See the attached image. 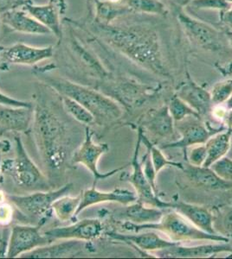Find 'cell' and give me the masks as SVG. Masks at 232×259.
I'll return each instance as SVG.
<instances>
[{
    "label": "cell",
    "mask_w": 232,
    "mask_h": 259,
    "mask_svg": "<svg viewBox=\"0 0 232 259\" xmlns=\"http://www.w3.org/2000/svg\"><path fill=\"white\" fill-rule=\"evenodd\" d=\"M49 93H38L33 104L32 131L36 146L45 169V175L54 186V179L64 174L67 162H71L72 138L67 123L57 111L56 102L49 98Z\"/></svg>",
    "instance_id": "6da1fadb"
},
{
    "label": "cell",
    "mask_w": 232,
    "mask_h": 259,
    "mask_svg": "<svg viewBox=\"0 0 232 259\" xmlns=\"http://www.w3.org/2000/svg\"><path fill=\"white\" fill-rule=\"evenodd\" d=\"M103 35L111 47L130 61L164 78H170L161 44L156 30L145 25L115 26L100 24Z\"/></svg>",
    "instance_id": "7a4b0ae2"
},
{
    "label": "cell",
    "mask_w": 232,
    "mask_h": 259,
    "mask_svg": "<svg viewBox=\"0 0 232 259\" xmlns=\"http://www.w3.org/2000/svg\"><path fill=\"white\" fill-rule=\"evenodd\" d=\"M37 76H41L39 78L42 83L50 87L59 95L71 98L84 106L94 116V124L99 126L114 124L123 116L121 105L100 90L60 77L44 74H38Z\"/></svg>",
    "instance_id": "3957f363"
},
{
    "label": "cell",
    "mask_w": 232,
    "mask_h": 259,
    "mask_svg": "<svg viewBox=\"0 0 232 259\" xmlns=\"http://www.w3.org/2000/svg\"><path fill=\"white\" fill-rule=\"evenodd\" d=\"M122 228L126 231L139 233L144 230L159 231L170 238L172 241L182 243L186 241H211L228 243L229 238L220 234H211L191 224L176 211L163 215L161 220L150 224H134L129 221L124 222Z\"/></svg>",
    "instance_id": "277c9868"
},
{
    "label": "cell",
    "mask_w": 232,
    "mask_h": 259,
    "mask_svg": "<svg viewBox=\"0 0 232 259\" xmlns=\"http://www.w3.org/2000/svg\"><path fill=\"white\" fill-rule=\"evenodd\" d=\"M15 156L1 163V172L9 175L20 189L27 192L49 191L54 186L30 158L20 136H15Z\"/></svg>",
    "instance_id": "5b68a950"
},
{
    "label": "cell",
    "mask_w": 232,
    "mask_h": 259,
    "mask_svg": "<svg viewBox=\"0 0 232 259\" xmlns=\"http://www.w3.org/2000/svg\"><path fill=\"white\" fill-rule=\"evenodd\" d=\"M72 183L49 191L30 192L24 195L8 194L6 199L15 206L21 214L29 221H39V225L44 226L52 213V204L61 196L71 193Z\"/></svg>",
    "instance_id": "8992f818"
},
{
    "label": "cell",
    "mask_w": 232,
    "mask_h": 259,
    "mask_svg": "<svg viewBox=\"0 0 232 259\" xmlns=\"http://www.w3.org/2000/svg\"><path fill=\"white\" fill-rule=\"evenodd\" d=\"M109 145L108 144H97L93 140V133L90 127L85 126L84 139L81 143V145L74 150L71 156V163L72 165H83L93 176V186H95L101 180H106L118 172L123 170L126 167V165H124L109 172L102 173L98 169V162L104 154L109 152Z\"/></svg>",
    "instance_id": "52a82bcc"
},
{
    "label": "cell",
    "mask_w": 232,
    "mask_h": 259,
    "mask_svg": "<svg viewBox=\"0 0 232 259\" xmlns=\"http://www.w3.org/2000/svg\"><path fill=\"white\" fill-rule=\"evenodd\" d=\"M178 21L189 40L200 49L218 52L224 49V38L219 30L179 10Z\"/></svg>",
    "instance_id": "ba28073f"
},
{
    "label": "cell",
    "mask_w": 232,
    "mask_h": 259,
    "mask_svg": "<svg viewBox=\"0 0 232 259\" xmlns=\"http://www.w3.org/2000/svg\"><path fill=\"white\" fill-rule=\"evenodd\" d=\"M175 129L178 130L180 138L178 140L168 142L160 146V149H182L186 154L191 146L204 145L212 136L227 129L225 125L218 128H211L197 117H188L175 123Z\"/></svg>",
    "instance_id": "9c48e42d"
},
{
    "label": "cell",
    "mask_w": 232,
    "mask_h": 259,
    "mask_svg": "<svg viewBox=\"0 0 232 259\" xmlns=\"http://www.w3.org/2000/svg\"><path fill=\"white\" fill-rule=\"evenodd\" d=\"M41 225H14L11 230L6 257L16 258L50 244L41 232Z\"/></svg>",
    "instance_id": "30bf717a"
},
{
    "label": "cell",
    "mask_w": 232,
    "mask_h": 259,
    "mask_svg": "<svg viewBox=\"0 0 232 259\" xmlns=\"http://www.w3.org/2000/svg\"><path fill=\"white\" fill-rule=\"evenodd\" d=\"M136 150L134 152L132 162L130 165L132 166V174L126 177V180L136 190L138 200L137 201L141 203L147 204L148 206H155L161 209H168L173 207V202H168L160 200L159 195L153 190L150 183H148L143 171V167L141 161L139 159V150L141 147V134L138 132Z\"/></svg>",
    "instance_id": "8fae6325"
},
{
    "label": "cell",
    "mask_w": 232,
    "mask_h": 259,
    "mask_svg": "<svg viewBox=\"0 0 232 259\" xmlns=\"http://www.w3.org/2000/svg\"><path fill=\"white\" fill-rule=\"evenodd\" d=\"M54 49L49 47H33L22 42L11 46H0V68L9 65L32 66L53 56Z\"/></svg>",
    "instance_id": "7c38bea8"
},
{
    "label": "cell",
    "mask_w": 232,
    "mask_h": 259,
    "mask_svg": "<svg viewBox=\"0 0 232 259\" xmlns=\"http://www.w3.org/2000/svg\"><path fill=\"white\" fill-rule=\"evenodd\" d=\"M103 231L104 227L100 220L84 219L82 221H76L67 227H54L44 233L50 243L65 239L91 242L100 238L103 234Z\"/></svg>",
    "instance_id": "4fadbf2b"
},
{
    "label": "cell",
    "mask_w": 232,
    "mask_h": 259,
    "mask_svg": "<svg viewBox=\"0 0 232 259\" xmlns=\"http://www.w3.org/2000/svg\"><path fill=\"white\" fill-rule=\"evenodd\" d=\"M82 193V199L80 206L77 209V217L78 215L91 206L107 202L119 203L127 206L136 202L138 200L136 192L130 191L126 189H115L112 191H100L95 186H92L90 189H85Z\"/></svg>",
    "instance_id": "5bb4252c"
},
{
    "label": "cell",
    "mask_w": 232,
    "mask_h": 259,
    "mask_svg": "<svg viewBox=\"0 0 232 259\" xmlns=\"http://www.w3.org/2000/svg\"><path fill=\"white\" fill-rule=\"evenodd\" d=\"M53 242L42 247L37 248L28 253L22 255V258H61L74 257L82 255L90 249L88 242L77 239H65Z\"/></svg>",
    "instance_id": "9a60e30c"
},
{
    "label": "cell",
    "mask_w": 232,
    "mask_h": 259,
    "mask_svg": "<svg viewBox=\"0 0 232 259\" xmlns=\"http://www.w3.org/2000/svg\"><path fill=\"white\" fill-rule=\"evenodd\" d=\"M175 95L191 106L200 115V118L212 114L214 104L212 102L211 92L194 82L189 75L186 81L178 88Z\"/></svg>",
    "instance_id": "2e32d148"
},
{
    "label": "cell",
    "mask_w": 232,
    "mask_h": 259,
    "mask_svg": "<svg viewBox=\"0 0 232 259\" xmlns=\"http://www.w3.org/2000/svg\"><path fill=\"white\" fill-rule=\"evenodd\" d=\"M22 9L28 12L40 24L47 27L57 38H62L60 14L66 9L63 0H50V3L44 6H36L28 1Z\"/></svg>",
    "instance_id": "e0dca14e"
},
{
    "label": "cell",
    "mask_w": 232,
    "mask_h": 259,
    "mask_svg": "<svg viewBox=\"0 0 232 259\" xmlns=\"http://www.w3.org/2000/svg\"><path fill=\"white\" fill-rule=\"evenodd\" d=\"M223 252L232 253V247L228 243L200 244L196 246H183L181 243H179L164 250L156 251L155 255L159 257L169 258H202Z\"/></svg>",
    "instance_id": "ac0fdd59"
},
{
    "label": "cell",
    "mask_w": 232,
    "mask_h": 259,
    "mask_svg": "<svg viewBox=\"0 0 232 259\" xmlns=\"http://www.w3.org/2000/svg\"><path fill=\"white\" fill-rule=\"evenodd\" d=\"M105 235L112 240L131 244L143 250L144 252H156L179 244L178 242L167 240L158 233L153 232H147L140 234H122L116 232H108L105 233Z\"/></svg>",
    "instance_id": "d6986e66"
},
{
    "label": "cell",
    "mask_w": 232,
    "mask_h": 259,
    "mask_svg": "<svg viewBox=\"0 0 232 259\" xmlns=\"http://www.w3.org/2000/svg\"><path fill=\"white\" fill-rule=\"evenodd\" d=\"M0 19L4 24L12 30L29 35H50L52 34L47 27L29 15L23 9H14L0 13Z\"/></svg>",
    "instance_id": "ffe728a7"
},
{
    "label": "cell",
    "mask_w": 232,
    "mask_h": 259,
    "mask_svg": "<svg viewBox=\"0 0 232 259\" xmlns=\"http://www.w3.org/2000/svg\"><path fill=\"white\" fill-rule=\"evenodd\" d=\"M143 131H147L155 139L164 140L174 138L175 135V122L168 106L159 109L152 110L143 121Z\"/></svg>",
    "instance_id": "44dd1931"
},
{
    "label": "cell",
    "mask_w": 232,
    "mask_h": 259,
    "mask_svg": "<svg viewBox=\"0 0 232 259\" xmlns=\"http://www.w3.org/2000/svg\"><path fill=\"white\" fill-rule=\"evenodd\" d=\"M33 118V107H15L0 104V126L6 133H27L32 125Z\"/></svg>",
    "instance_id": "7402d4cb"
},
{
    "label": "cell",
    "mask_w": 232,
    "mask_h": 259,
    "mask_svg": "<svg viewBox=\"0 0 232 259\" xmlns=\"http://www.w3.org/2000/svg\"><path fill=\"white\" fill-rule=\"evenodd\" d=\"M183 171L192 185L206 190H228L232 189V183L218 177L211 167L184 165Z\"/></svg>",
    "instance_id": "603a6c76"
},
{
    "label": "cell",
    "mask_w": 232,
    "mask_h": 259,
    "mask_svg": "<svg viewBox=\"0 0 232 259\" xmlns=\"http://www.w3.org/2000/svg\"><path fill=\"white\" fill-rule=\"evenodd\" d=\"M172 209L182 215L198 229L211 234H218L213 226L214 221L212 213L205 206L184 201H177L173 202Z\"/></svg>",
    "instance_id": "cb8c5ba5"
},
{
    "label": "cell",
    "mask_w": 232,
    "mask_h": 259,
    "mask_svg": "<svg viewBox=\"0 0 232 259\" xmlns=\"http://www.w3.org/2000/svg\"><path fill=\"white\" fill-rule=\"evenodd\" d=\"M231 137L232 128H227L223 132L212 136L206 141L205 145L207 156L203 166L211 167L218 160L226 156L231 148Z\"/></svg>",
    "instance_id": "d4e9b609"
},
{
    "label": "cell",
    "mask_w": 232,
    "mask_h": 259,
    "mask_svg": "<svg viewBox=\"0 0 232 259\" xmlns=\"http://www.w3.org/2000/svg\"><path fill=\"white\" fill-rule=\"evenodd\" d=\"M161 208L148 206L147 204L136 201L127 205L123 211L124 218L134 224L143 225L156 223L161 220L164 212Z\"/></svg>",
    "instance_id": "484cf974"
},
{
    "label": "cell",
    "mask_w": 232,
    "mask_h": 259,
    "mask_svg": "<svg viewBox=\"0 0 232 259\" xmlns=\"http://www.w3.org/2000/svg\"><path fill=\"white\" fill-rule=\"evenodd\" d=\"M82 199V193L77 196L65 194L56 199L52 204V212L62 222H67L77 218V212Z\"/></svg>",
    "instance_id": "4316f807"
},
{
    "label": "cell",
    "mask_w": 232,
    "mask_h": 259,
    "mask_svg": "<svg viewBox=\"0 0 232 259\" xmlns=\"http://www.w3.org/2000/svg\"><path fill=\"white\" fill-rule=\"evenodd\" d=\"M138 132L141 134V143L144 144L145 146L147 147V150L150 153L151 160L153 162V167L155 168L157 174L159 171L162 170L163 168L171 166L174 168H179L183 170L184 168V164L181 162H174L172 160L168 159L167 156H164V154L162 152L160 148L156 147L155 145L153 144L152 142L148 139L147 136L145 135L144 131L141 129V127H139Z\"/></svg>",
    "instance_id": "83f0119b"
},
{
    "label": "cell",
    "mask_w": 232,
    "mask_h": 259,
    "mask_svg": "<svg viewBox=\"0 0 232 259\" xmlns=\"http://www.w3.org/2000/svg\"><path fill=\"white\" fill-rule=\"evenodd\" d=\"M131 13L125 5L113 4L107 0H97L96 20L103 25H109L111 22L121 16Z\"/></svg>",
    "instance_id": "f1b7e54d"
},
{
    "label": "cell",
    "mask_w": 232,
    "mask_h": 259,
    "mask_svg": "<svg viewBox=\"0 0 232 259\" xmlns=\"http://www.w3.org/2000/svg\"><path fill=\"white\" fill-rule=\"evenodd\" d=\"M60 99L63 110L71 115L75 120L79 122L80 124H84L85 126H89L94 124V116L84 106H82L76 100L66 96L60 95Z\"/></svg>",
    "instance_id": "f546056e"
},
{
    "label": "cell",
    "mask_w": 232,
    "mask_h": 259,
    "mask_svg": "<svg viewBox=\"0 0 232 259\" xmlns=\"http://www.w3.org/2000/svg\"><path fill=\"white\" fill-rule=\"evenodd\" d=\"M124 5L131 13L149 15H164L167 13V7L160 0H124Z\"/></svg>",
    "instance_id": "4dcf8cb0"
},
{
    "label": "cell",
    "mask_w": 232,
    "mask_h": 259,
    "mask_svg": "<svg viewBox=\"0 0 232 259\" xmlns=\"http://www.w3.org/2000/svg\"><path fill=\"white\" fill-rule=\"evenodd\" d=\"M168 106L169 112H170L175 123L188 118V117L200 118V115L197 114L191 106H188L185 101H183L177 95H174L172 97Z\"/></svg>",
    "instance_id": "1f68e13d"
},
{
    "label": "cell",
    "mask_w": 232,
    "mask_h": 259,
    "mask_svg": "<svg viewBox=\"0 0 232 259\" xmlns=\"http://www.w3.org/2000/svg\"><path fill=\"white\" fill-rule=\"evenodd\" d=\"M211 95L214 106L225 104L232 96V79L217 83L212 88Z\"/></svg>",
    "instance_id": "d6a6232c"
},
{
    "label": "cell",
    "mask_w": 232,
    "mask_h": 259,
    "mask_svg": "<svg viewBox=\"0 0 232 259\" xmlns=\"http://www.w3.org/2000/svg\"><path fill=\"white\" fill-rule=\"evenodd\" d=\"M189 6L196 10H211L222 13L229 9L232 5L226 0H193Z\"/></svg>",
    "instance_id": "836d02e7"
},
{
    "label": "cell",
    "mask_w": 232,
    "mask_h": 259,
    "mask_svg": "<svg viewBox=\"0 0 232 259\" xmlns=\"http://www.w3.org/2000/svg\"><path fill=\"white\" fill-rule=\"evenodd\" d=\"M211 168L220 178L232 183L231 158H229L228 156H223V158L214 162L211 166Z\"/></svg>",
    "instance_id": "e575fe53"
},
{
    "label": "cell",
    "mask_w": 232,
    "mask_h": 259,
    "mask_svg": "<svg viewBox=\"0 0 232 259\" xmlns=\"http://www.w3.org/2000/svg\"><path fill=\"white\" fill-rule=\"evenodd\" d=\"M206 156H207V152H206V145L204 144V145L192 146L190 151L185 154V158L191 165L203 166L206 162Z\"/></svg>",
    "instance_id": "d590c367"
},
{
    "label": "cell",
    "mask_w": 232,
    "mask_h": 259,
    "mask_svg": "<svg viewBox=\"0 0 232 259\" xmlns=\"http://www.w3.org/2000/svg\"><path fill=\"white\" fill-rule=\"evenodd\" d=\"M141 163H142V167H143V171H144L145 176L147 178L148 183H150L153 190L155 192L156 194H158L159 191L157 189V185H156V177H157V172L155 171V168L153 167V162L151 160L150 153L147 150V153L143 156V158L141 160Z\"/></svg>",
    "instance_id": "8d00e7d4"
},
{
    "label": "cell",
    "mask_w": 232,
    "mask_h": 259,
    "mask_svg": "<svg viewBox=\"0 0 232 259\" xmlns=\"http://www.w3.org/2000/svg\"><path fill=\"white\" fill-rule=\"evenodd\" d=\"M0 104L6 106H15V107H33L32 102L18 100L15 98L6 95L0 91Z\"/></svg>",
    "instance_id": "74e56055"
},
{
    "label": "cell",
    "mask_w": 232,
    "mask_h": 259,
    "mask_svg": "<svg viewBox=\"0 0 232 259\" xmlns=\"http://www.w3.org/2000/svg\"><path fill=\"white\" fill-rule=\"evenodd\" d=\"M28 0H0V13L23 7Z\"/></svg>",
    "instance_id": "f35d334b"
},
{
    "label": "cell",
    "mask_w": 232,
    "mask_h": 259,
    "mask_svg": "<svg viewBox=\"0 0 232 259\" xmlns=\"http://www.w3.org/2000/svg\"><path fill=\"white\" fill-rule=\"evenodd\" d=\"M12 206L9 205L0 204V223L6 224L10 222L12 217Z\"/></svg>",
    "instance_id": "ab89813d"
},
{
    "label": "cell",
    "mask_w": 232,
    "mask_h": 259,
    "mask_svg": "<svg viewBox=\"0 0 232 259\" xmlns=\"http://www.w3.org/2000/svg\"><path fill=\"white\" fill-rule=\"evenodd\" d=\"M220 18L223 24L232 28V6L229 9L221 13Z\"/></svg>",
    "instance_id": "60d3db41"
},
{
    "label": "cell",
    "mask_w": 232,
    "mask_h": 259,
    "mask_svg": "<svg viewBox=\"0 0 232 259\" xmlns=\"http://www.w3.org/2000/svg\"><path fill=\"white\" fill-rule=\"evenodd\" d=\"M12 150V144L7 139H0V153H7Z\"/></svg>",
    "instance_id": "b9f144b4"
},
{
    "label": "cell",
    "mask_w": 232,
    "mask_h": 259,
    "mask_svg": "<svg viewBox=\"0 0 232 259\" xmlns=\"http://www.w3.org/2000/svg\"><path fill=\"white\" fill-rule=\"evenodd\" d=\"M223 222H224V227L227 232L232 234V210L230 212H228Z\"/></svg>",
    "instance_id": "7bdbcfd3"
},
{
    "label": "cell",
    "mask_w": 232,
    "mask_h": 259,
    "mask_svg": "<svg viewBox=\"0 0 232 259\" xmlns=\"http://www.w3.org/2000/svg\"><path fill=\"white\" fill-rule=\"evenodd\" d=\"M174 5H176L180 9H182L183 7L187 6L193 1V0H170Z\"/></svg>",
    "instance_id": "ee69618b"
},
{
    "label": "cell",
    "mask_w": 232,
    "mask_h": 259,
    "mask_svg": "<svg viewBox=\"0 0 232 259\" xmlns=\"http://www.w3.org/2000/svg\"><path fill=\"white\" fill-rule=\"evenodd\" d=\"M225 107H226L227 109H232V96L225 102Z\"/></svg>",
    "instance_id": "f6af8a7d"
},
{
    "label": "cell",
    "mask_w": 232,
    "mask_h": 259,
    "mask_svg": "<svg viewBox=\"0 0 232 259\" xmlns=\"http://www.w3.org/2000/svg\"><path fill=\"white\" fill-rule=\"evenodd\" d=\"M227 35H228V41H229V45H230L232 48V31L228 33Z\"/></svg>",
    "instance_id": "bcb514c9"
},
{
    "label": "cell",
    "mask_w": 232,
    "mask_h": 259,
    "mask_svg": "<svg viewBox=\"0 0 232 259\" xmlns=\"http://www.w3.org/2000/svg\"><path fill=\"white\" fill-rule=\"evenodd\" d=\"M6 133V130L4 129L3 127L0 126V137H2Z\"/></svg>",
    "instance_id": "7dc6e473"
},
{
    "label": "cell",
    "mask_w": 232,
    "mask_h": 259,
    "mask_svg": "<svg viewBox=\"0 0 232 259\" xmlns=\"http://www.w3.org/2000/svg\"><path fill=\"white\" fill-rule=\"evenodd\" d=\"M1 156H2V153H0V175L2 173V172H1V163H2V162H1Z\"/></svg>",
    "instance_id": "c3c4849f"
},
{
    "label": "cell",
    "mask_w": 232,
    "mask_h": 259,
    "mask_svg": "<svg viewBox=\"0 0 232 259\" xmlns=\"http://www.w3.org/2000/svg\"><path fill=\"white\" fill-rule=\"evenodd\" d=\"M227 2L229 4H231L232 5V0H226Z\"/></svg>",
    "instance_id": "681fc988"
},
{
    "label": "cell",
    "mask_w": 232,
    "mask_h": 259,
    "mask_svg": "<svg viewBox=\"0 0 232 259\" xmlns=\"http://www.w3.org/2000/svg\"><path fill=\"white\" fill-rule=\"evenodd\" d=\"M1 85H2V84H1V80H0V87H1Z\"/></svg>",
    "instance_id": "f907efd6"
},
{
    "label": "cell",
    "mask_w": 232,
    "mask_h": 259,
    "mask_svg": "<svg viewBox=\"0 0 232 259\" xmlns=\"http://www.w3.org/2000/svg\"><path fill=\"white\" fill-rule=\"evenodd\" d=\"M0 23H2V22H1V19H0Z\"/></svg>",
    "instance_id": "816d5d0a"
}]
</instances>
